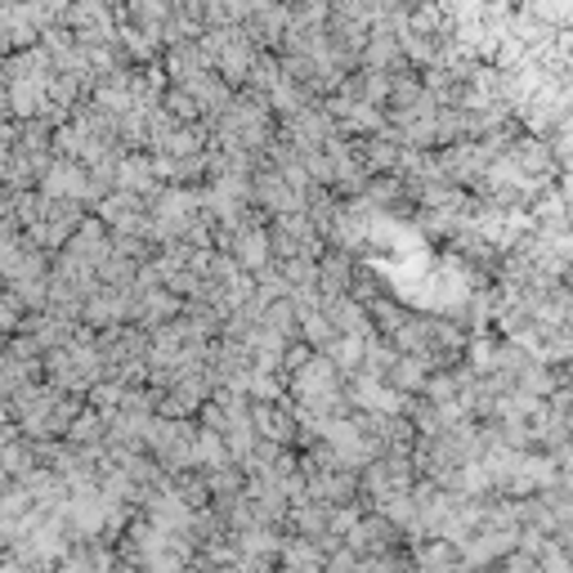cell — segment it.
<instances>
[{"instance_id":"cell-1","label":"cell","mask_w":573,"mask_h":573,"mask_svg":"<svg viewBox=\"0 0 573 573\" xmlns=\"http://www.w3.org/2000/svg\"><path fill=\"white\" fill-rule=\"evenodd\" d=\"M569 560H573V524H564V528H556V538H551Z\"/></svg>"}]
</instances>
